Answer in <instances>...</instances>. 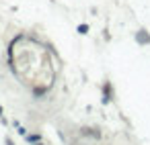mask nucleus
I'll return each mask as SVG.
<instances>
[{
    "instance_id": "obj_3",
    "label": "nucleus",
    "mask_w": 150,
    "mask_h": 145,
    "mask_svg": "<svg viewBox=\"0 0 150 145\" xmlns=\"http://www.w3.org/2000/svg\"><path fill=\"white\" fill-rule=\"evenodd\" d=\"M0 116H2V106H0Z\"/></svg>"
},
{
    "instance_id": "obj_1",
    "label": "nucleus",
    "mask_w": 150,
    "mask_h": 145,
    "mask_svg": "<svg viewBox=\"0 0 150 145\" xmlns=\"http://www.w3.org/2000/svg\"><path fill=\"white\" fill-rule=\"evenodd\" d=\"M27 137V141L29 143H35V145H43V143H41V139H39V135H25Z\"/></svg>"
},
{
    "instance_id": "obj_2",
    "label": "nucleus",
    "mask_w": 150,
    "mask_h": 145,
    "mask_svg": "<svg viewBox=\"0 0 150 145\" xmlns=\"http://www.w3.org/2000/svg\"><path fill=\"white\" fill-rule=\"evenodd\" d=\"M87 31H89L87 25H80V27H78V33H87Z\"/></svg>"
}]
</instances>
